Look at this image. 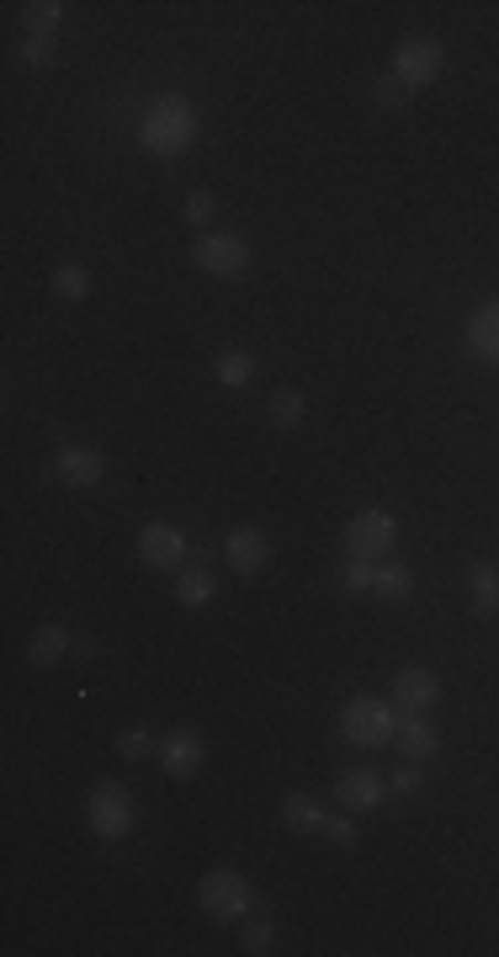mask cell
I'll use <instances>...</instances> for the list:
<instances>
[{"label":"cell","mask_w":499,"mask_h":957,"mask_svg":"<svg viewBox=\"0 0 499 957\" xmlns=\"http://www.w3.org/2000/svg\"><path fill=\"white\" fill-rule=\"evenodd\" d=\"M138 138H144V150L159 160L181 155V150H191V138H197V106L181 102V96H159V106H149Z\"/></svg>","instance_id":"obj_1"},{"label":"cell","mask_w":499,"mask_h":957,"mask_svg":"<svg viewBox=\"0 0 499 957\" xmlns=\"http://www.w3.org/2000/svg\"><path fill=\"white\" fill-rule=\"evenodd\" d=\"M197 904L212 920H245V915H256V883L235 867H212L197 883Z\"/></svg>","instance_id":"obj_2"},{"label":"cell","mask_w":499,"mask_h":957,"mask_svg":"<svg viewBox=\"0 0 499 957\" xmlns=\"http://www.w3.org/2000/svg\"><path fill=\"white\" fill-rule=\"evenodd\" d=\"M341 734H345V744H356V750H383V744H394L398 718H394L388 702L351 697V702L341 708Z\"/></svg>","instance_id":"obj_3"},{"label":"cell","mask_w":499,"mask_h":957,"mask_svg":"<svg viewBox=\"0 0 499 957\" xmlns=\"http://www.w3.org/2000/svg\"><path fill=\"white\" fill-rule=\"evenodd\" d=\"M133 793L123 788V782H96L91 788V798H85V824L102 835V841H123V835H133Z\"/></svg>","instance_id":"obj_4"},{"label":"cell","mask_w":499,"mask_h":957,"mask_svg":"<svg viewBox=\"0 0 499 957\" xmlns=\"http://www.w3.org/2000/svg\"><path fill=\"white\" fill-rule=\"evenodd\" d=\"M394 537H398V522L388 511H356L345 522V554L351 558H367V564H383L394 554Z\"/></svg>","instance_id":"obj_5"},{"label":"cell","mask_w":499,"mask_h":957,"mask_svg":"<svg viewBox=\"0 0 499 957\" xmlns=\"http://www.w3.org/2000/svg\"><path fill=\"white\" fill-rule=\"evenodd\" d=\"M441 70H447V53H441V43L436 38H404L394 49V75L409 85V91H425V85H436L441 80Z\"/></svg>","instance_id":"obj_6"},{"label":"cell","mask_w":499,"mask_h":957,"mask_svg":"<svg viewBox=\"0 0 499 957\" xmlns=\"http://www.w3.org/2000/svg\"><path fill=\"white\" fill-rule=\"evenodd\" d=\"M191 261L202 266V271H212V277H239V271H250V245L239 235H229V229H208V235L197 239Z\"/></svg>","instance_id":"obj_7"},{"label":"cell","mask_w":499,"mask_h":957,"mask_svg":"<svg viewBox=\"0 0 499 957\" xmlns=\"http://www.w3.org/2000/svg\"><path fill=\"white\" fill-rule=\"evenodd\" d=\"M159 766H165V776H176V782H186V776H197L202 771V761H208V744H202V734L197 729H170L165 740H159Z\"/></svg>","instance_id":"obj_8"},{"label":"cell","mask_w":499,"mask_h":957,"mask_svg":"<svg viewBox=\"0 0 499 957\" xmlns=\"http://www.w3.org/2000/svg\"><path fill=\"white\" fill-rule=\"evenodd\" d=\"M138 558L155 569H186V532L170 522H144L138 532Z\"/></svg>","instance_id":"obj_9"},{"label":"cell","mask_w":499,"mask_h":957,"mask_svg":"<svg viewBox=\"0 0 499 957\" xmlns=\"http://www.w3.org/2000/svg\"><path fill=\"white\" fill-rule=\"evenodd\" d=\"M335 798H341V809H351V814H372V809L388 798V782L367 766H351L335 776Z\"/></svg>","instance_id":"obj_10"},{"label":"cell","mask_w":499,"mask_h":957,"mask_svg":"<svg viewBox=\"0 0 499 957\" xmlns=\"http://www.w3.org/2000/svg\"><path fill=\"white\" fill-rule=\"evenodd\" d=\"M394 697L404 713H425V708H436L441 702V681H436V670H425V665H409V670H398L394 676Z\"/></svg>","instance_id":"obj_11"},{"label":"cell","mask_w":499,"mask_h":957,"mask_svg":"<svg viewBox=\"0 0 499 957\" xmlns=\"http://www.w3.org/2000/svg\"><path fill=\"white\" fill-rule=\"evenodd\" d=\"M223 558L235 564L239 575H261L266 564H271V543H266L261 527H235L223 537Z\"/></svg>","instance_id":"obj_12"},{"label":"cell","mask_w":499,"mask_h":957,"mask_svg":"<svg viewBox=\"0 0 499 957\" xmlns=\"http://www.w3.org/2000/svg\"><path fill=\"white\" fill-rule=\"evenodd\" d=\"M53 469H59V478H64V484H75V490H91V484H102L106 457H102L96 447H59Z\"/></svg>","instance_id":"obj_13"},{"label":"cell","mask_w":499,"mask_h":957,"mask_svg":"<svg viewBox=\"0 0 499 957\" xmlns=\"http://www.w3.org/2000/svg\"><path fill=\"white\" fill-rule=\"evenodd\" d=\"M394 744L420 766V761H430L436 750H441V734H436V723H425V713H404L398 718V734Z\"/></svg>","instance_id":"obj_14"},{"label":"cell","mask_w":499,"mask_h":957,"mask_svg":"<svg viewBox=\"0 0 499 957\" xmlns=\"http://www.w3.org/2000/svg\"><path fill=\"white\" fill-rule=\"evenodd\" d=\"M282 824H288L292 835H324L330 814H324V803L314 793H288L282 798Z\"/></svg>","instance_id":"obj_15"},{"label":"cell","mask_w":499,"mask_h":957,"mask_svg":"<svg viewBox=\"0 0 499 957\" xmlns=\"http://www.w3.org/2000/svg\"><path fill=\"white\" fill-rule=\"evenodd\" d=\"M70 649H75V634H70L64 622H43L38 634L27 638V660L32 665H59Z\"/></svg>","instance_id":"obj_16"},{"label":"cell","mask_w":499,"mask_h":957,"mask_svg":"<svg viewBox=\"0 0 499 957\" xmlns=\"http://www.w3.org/2000/svg\"><path fill=\"white\" fill-rule=\"evenodd\" d=\"M468 346H474L484 362H499V303H484L468 319Z\"/></svg>","instance_id":"obj_17"},{"label":"cell","mask_w":499,"mask_h":957,"mask_svg":"<svg viewBox=\"0 0 499 957\" xmlns=\"http://www.w3.org/2000/svg\"><path fill=\"white\" fill-rule=\"evenodd\" d=\"M468 596H474L478 617H495L499 611V569L489 564V558H478L474 569H468Z\"/></svg>","instance_id":"obj_18"},{"label":"cell","mask_w":499,"mask_h":957,"mask_svg":"<svg viewBox=\"0 0 499 957\" xmlns=\"http://www.w3.org/2000/svg\"><path fill=\"white\" fill-rule=\"evenodd\" d=\"M372 590H377L383 601H409L415 575H409L404 564H377V569H372Z\"/></svg>","instance_id":"obj_19"},{"label":"cell","mask_w":499,"mask_h":957,"mask_svg":"<svg viewBox=\"0 0 499 957\" xmlns=\"http://www.w3.org/2000/svg\"><path fill=\"white\" fill-rule=\"evenodd\" d=\"M212 372H218V383H229V389H245V383L256 378V357H250V351H218Z\"/></svg>","instance_id":"obj_20"},{"label":"cell","mask_w":499,"mask_h":957,"mask_svg":"<svg viewBox=\"0 0 499 957\" xmlns=\"http://www.w3.org/2000/svg\"><path fill=\"white\" fill-rule=\"evenodd\" d=\"M53 292H59V298H70V303H85V292H91L85 266H80V261H59V266H53Z\"/></svg>","instance_id":"obj_21"},{"label":"cell","mask_w":499,"mask_h":957,"mask_svg":"<svg viewBox=\"0 0 499 957\" xmlns=\"http://www.w3.org/2000/svg\"><path fill=\"white\" fill-rule=\"evenodd\" d=\"M212 590H218V585H212L208 569H181V580H176V601H181V607H208Z\"/></svg>","instance_id":"obj_22"},{"label":"cell","mask_w":499,"mask_h":957,"mask_svg":"<svg viewBox=\"0 0 499 957\" xmlns=\"http://www.w3.org/2000/svg\"><path fill=\"white\" fill-rule=\"evenodd\" d=\"M22 22H27V32H38V38H53V27L64 22V6L59 0H32L22 11Z\"/></svg>","instance_id":"obj_23"},{"label":"cell","mask_w":499,"mask_h":957,"mask_svg":"<svg viewBox=\"0 0 499 957\" xmlns=\"http://www.w3.org/2000/svg\"><path fill=\"white\" fill-rule=\"evenodd\" d=\"M409 96H415V91H409V85H404V80H398L394 70H388V75H377V80H372V102L383 106V112H398V106L409 102Z\"/></svg>","instance_id":"obj_24"},{"label":"cell","mask_w":499,"mask_h":957,"mask_svg":"<svg viewBox=\"0 0 499 957\" xmlns=\"http://www.w3.org/2000/svg\"><path fill=\"white\" fill-rule=\"evenodd\" d=\"M155 750H159V744H155V734H149V729H138V723H133V729H123V734H117V755H123V761H149Z\"/></svg>","instance_id":"obj_25"},{"label":"cell","mask_w":499,"mask_h":957,"mask_svg":"<svg viewBox=\"0 0 499 957\" xmlns=\"http://www.w3.org/2000/svg\"><path fill=\"white\" fill-rule=\"evenodd\" d=\"M271 421L282 425V431H292V425L303 421V394L298 389H277L271 394Z\"/></svg>","instance_id":"obj_26"},{"label":"cell","mask_w":499,"mask_h":957,"mask_svg":"<svg viewBox=\"0 0 499 957\" xmlns=\"http://www.w3.org/2000/svg\"><path fill=\"white\" fill-rule=\"evenodd\" d=\"M372 569H377V564H367V558H345L335 580H341V590H351V596H356V590H372Z\"/></svg>","instance_id":"obj_27"},{"label":"cell","mask_w":499,"mask_h":957,"mask_svg":"<svg viewBox=\"0 0 499 957\" xmlns=\"http://www.w3.org/2000/svg\"><path fill=\"white\" fill-rule=\"evenodd\" d=\"M239 926H245V953H271V936H277V930H271L266 915H245Z\"/></svg>","instance_id":"obj_28"},{"label":"cell","mask_w":499,"mask_h":957,"mask_svg":"<svg viewBox=\"0 0 499 957\" xmlns=\"http://www.w3.org/2000/svg\"><path fill=\"white\" fill-rule=\"evenodd\" d=\"M22 64H32V70H43V64H53V38H38V32H27V43H22Z\"/></svg>","instance_id":"obj_29"},{"label":"cell","mask_w":499,"mask_h":957,"mask_svg":"<svg viewBox=\"0 0 499 957\" xmlns=\"http://www.w3.org/2000/svg\"><path fill=\"white\" fill-rule=\"evenodd\" d=\"M420 782H425V776H420V766L409 761V766H404V771H394V776H388V793H398V798H415V793H420Z\"/></svg>","instance_id":"obj_30"},{"label":"cell","mask_w":499,"mask_h":957,"mask_svg":"<svg viewBox=\"0 0 499 957\" xmlns=\"http://www.w3.org/2000/svg\"><path fill=\"white\" fill-rule=\"evenodd\" d=\"M212 208H218V203H212L208 192H191V197H186V218H191V224H208Z\"/></svg>","instance_id":"obj_31"},{"label":"cell","mask_w":499,"mask_h":957,"mask_svg":"<svg viewBox=\"0 0 499 957\" xmlns=\"http://www.w3.org/2000/svg\"><path fill=\"white\" fill-rule=\"evenodd\" d=\"M324 835H330L335 846H356V824H351V820H330V824H324Z\"/></svg>","instance_id":"obj_32"}]
</instances>
